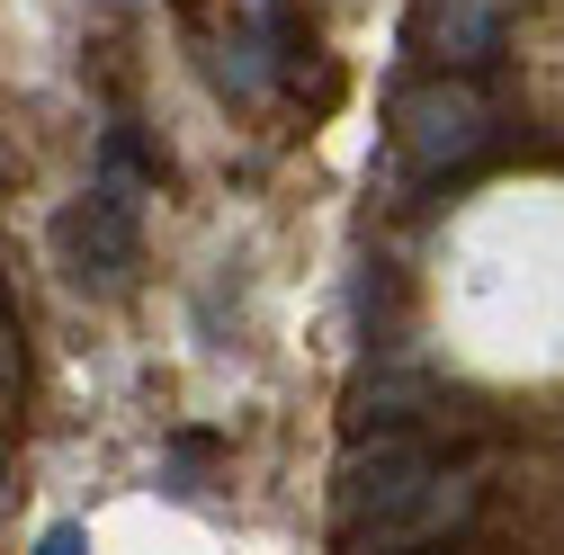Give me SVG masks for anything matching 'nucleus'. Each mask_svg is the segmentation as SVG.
I'll use <instances>...</instances> for the list:
<instances>
[{
	"label": "nucleus",
	"mask_w": 564,
	"mask_h": 555,
	"mask_svg": "<svg viewBox=\"0 0 564 555\" xmlns=\"http://www.w3.org/2000/svg\"><path fill=\"white\" fill-rule=\"evenodd\" d=\"M394 134H403V162H412V171L448 179V171L484 162V144H492V108H484V90H475V81L440 73V81L403 90V108H394Z\"/></svg>",
	"instance_id": "nucleus-1"
},
{
	"label": "nucleus",
	"mask_w": 564,
	"mask_h": 555,
	"mask_svg": "<svg viewBox=\"0 0 564 555\" xmlns=\"http://www.w3.org/2000/svg\"><path fill=\"white\" fill-rule=\"evenodd\" d=\"M440 466H431V448L421 439H403V431H386L377 448H359L340 466V529H349V555H359L368 537H386L412 502H421V483H431Z\"/></svg>",
	"instance_id": "nucleus-2"
},
{
	"label": "nucleus",
	"mask_w": 564,
	"mask_h": 555,
	"mask_svg": "<svg viewBox=\"0 0 564 555\" xmlns=\"http://www.w3.org/2000/svg\"><path fill=\"white\" fill-rule=\"evenodd\" d=\"M475 502H484V466H440L431 483H421V502H412L386 537H368L359 555H412V546H440V537H457V529L475 520Z\"/></svg>",
	"instance_id": "nucleus-3"
},
{
	"label": "nucleus",
	"mask_w": 564,
	"mask_h": 555,
	"mask_svg": "<svg viewBox=\"0 0 564 555\" xmlns=\"http://www.w3.org/2000/svg\"><path fill=\"white\" fill-rule=\"evenodd\" d=\"M511 28V0H431L421 10V54L440 63V73H475V63L502 45Z\"/></svg>",
	"instance_id": "nucleus-4"
},
{
	"label": "nucleus",
	"mask_w": 564,
	"mask_h": 555,
	"mask_svg": "<svg viewBox=\"0 0 564 555\" xmlns=\"http://www.w3.org/2000/svg\"><path fill=\"white\" fill-rule=\"evenodd\" d=\"M36 555H82V529H45V546Z\"/></svg>",
	"instance_id": "nucleus-5"
},
{
	"label": "nucleus",
	"mask_w": 564,
	"mask_h": 555,
	"mask_svg": "<svg viewBox=\"0 0 564 555\" xmlns=\"http://www.w3.org/2000/svg\"><path fill=\"white\" fill-rule=\"evenodd\" d=\"M19 377V350H10V323H0V385Z\"/></svg>",
	"instance_id": "nucleus-6"
}]
</instances>
